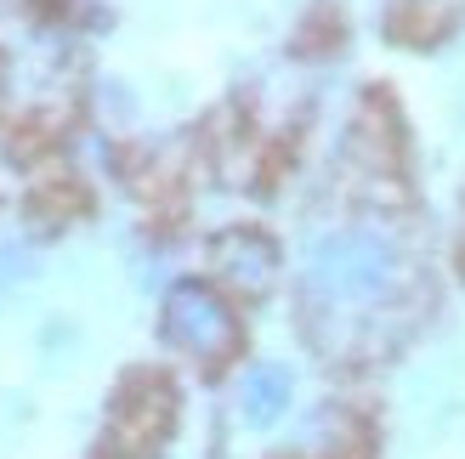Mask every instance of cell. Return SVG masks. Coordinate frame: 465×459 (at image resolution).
<instances>
[{
	"mask_svg": "<svg viewBox=\"0 0 465 459\" xmlns=\"http://www.w3.org/2000/svg\"><path fill=\"white\" fill-rule=\"evenodd\" d=\"M391 284H398V249L386 233H369V227L318 239L307 256V295L323 312H363L386 301Z\"/></svg>",
	"mask_w": 465,
	"mask_h": 459,
	"instance_id": "6da1fadb",
	"label": "cell"
},
{
	"mask_svg": "<svg viewBox=\"0 0 465 459\" xmlns=\"http://www.w3.org/2000/svg\"><path fill=\"white\" fill-rule=\"evenodd\" d=\"M165 340L182 352H193L199 363H222V357L239 352V317H232V307L211 284L182 278L165 295Z\"/></svg>",
	"mask_w": 465,
	"mask_h": 459,
	"instance_id": "7a4b0ae2",
	"label": "cell"
},
{
	"mask_svg": "<svg viewBox=\"0 0 465 459\" xmlns=\"http://www.w3.org/2000/svg\"><path fill=\"white\" fill-rule=\"evenodd\" d=\"M211 267L239 289H267L272 267H278V249L262 233H250V227H232V233H222L211 244Z\"/></svg>",
	"mask_w": 465,
	"mask_h": 459,
	"instance_id": "3957f363",
	"label": "cell"
},
{
	"mask_svg": "<svg viewBox=\"0 0 465 459\" xmlns=\"http://www.w3.org/2000/svg\"><path fill=\"white\" fill-rule=\"evenodd\" d=\"M171 431V392L159 380H143V403H131V392L125 397H114V443L120 448H153L159 437Z\"/></svg>",
	"mask_w": 465,
	"mask_h": 459,
	"instance_id": "277c9868",
	"label": "cell"
},
{
	"mask_svg": "<svg viewBox=\"0 0 465 459\" xmlns=\"http://www.w3.org/2000/svg\"><path fill=\"white\" fill-rule=\"evenodd\" d=\"M290 397H295V380H290L284 363H255L239 386V408H244L250 425H272L290 408Z\"/></svg>",
	"mask_w": 465,
	"mask_h": 459,
	"instance_id": "5b68a950",
	"label": "cell"
},
{
	"mask_svg": "<svg viewBox=\"0 0 465 459\" xmlns=\"http://www.w3.org/2000/svg\"><path fill=\"white\" fill-rule=\"evenodd\" d=\"M23 267H29V256H23V249H0V295L23 278Z\"/></svg>",
	"mask_w": 465,
	"mask_h": 459,
	"instance_id": "8992f818",
	"label": "cell"
}]
</instances>
